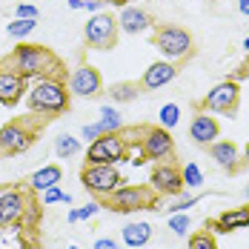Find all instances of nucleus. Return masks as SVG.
<instances>
[{
    "label": "nucleus",
    "mask_w": 249,
    "mask_h": 249,
    "mask_svg": "<svg viewBox=\"0 0 249 249\" xmlns=\"http://www.w3.org/2000/svg\"><path fill=\"white\" fill-rule=\"evenodd\" d=\"M244 195H247V198H249V186H247V189H244Z\"/></svg>",
    "instance_id": "obj_43"
},
{
    "label": "nucleus",
    "mask_w": 249,
    "mask_h": 249,
    "mask_svg": "<svg viewBox=\"0 0 249 249\" xmlns=\"http://www.w3.org/2000/svg\"><path fill=\"white\" fill-rule=\"evenodd\" d=\"M244 49H247V52H249V37H247V40H244Z\"/></svg>",
    "instance_id": "obj_42"
},
{
    "label": "nucleus",
    "mask_w": 249,
    "mask_h": 249,
    "mask_svg": "<svg viewBox=\"0 0 249 249\" xmlns=\"http://www.w3.org/2000/svg\"><path fill=\"white\" fill-rule=\"evenodd\" d=\"M178 121H180V106H178V103H166V106H160V126H163V129L178 126Z\"/></svg>",
    "instance_id": "obj_29"
},
{
    "label": "nucleus",
    "mask_w": 249,
    "mask_h": 249,
    "mask_svg": "<svg viewBox=\"0 0 249 249\" xmlns=\"http://www.w3.org/2000/svg\"><path fill=\"white\" fill-rule=\"evenodd\" d=\"M198 195H183V198H178L172 203V206H166V212H169V215H175V212H186V209H189V206H195V203H198Z\"/></svg>",
    "instance_id": "obj_31"
},
{
    "label": "nucleus",
    "mask_w": 249,
    "mask_h": 249,
    "mask_svg": "<svg viewBox=\"0 0 249 249\" xmlns=\"http://www.w3.org/2000/svg\"><path fill=\"white\" fill-rule=\"evenodd\" d=\"M23 92H29V80L9 60H3L0 63V106H18L23 100Z\"/></svg>",
    "instance_id": "obj_11"
},
{
    "label": "nucleus",
    "mask_w": 249,
    "mask_h": 249,
    "mask_svg": "<svg viewBox=\"0 0 249 249\" xmlns=\"http://www.w3.org/2000/svg\"><path fill=\"white\" fill-rule=\"evenodd\" d=\"M26 206H29V195L20 189H6L0 192V226H15L23 218Z\"/></svg>",
    "instance_id": "obj_14"
},
{
    "label": "nucleus",
    "mask_w": 249,
    "mask_h": 249,
    "mask_svg": "<svg viewBox=\"0 0 249 249\" xmlns=\"http://www.w3.org/2000/svg\"><path fill=\"white\" fill-rule=\"evenodd\" d=\"M209 155L226 172H238L241 169V155H238V146L232 141H215V143H209Z\"/></svg>",
    "instance_id": "obj_19"
},
{
    "label": "nucleus",
    "mask_w": 249,
    "mask_h": 249,
    "mask_svg": "<svg viewBox=\"0 0 249 249\" xmlns=\"http://www.w3.org/2000/svg\"><path fill=\"white\" fill-rule=\"evenodd\" d=\"M15 18H23V20H37L40 15H37V9H35L32 3H18V6H15Z\"/></svg>",
    "instance_id": "obj_32"
},
{
    "label": "nucleus",
    "mask_w": 249,
    "mask_h": 249,
    "mask_svg": "<svg viewBox=\"0 0 249 249\" xmlns=\"http://www.w3.org/2000/svg\"><path fill=\"white\" fill-rule=\"evenodd\" d=\"M66 86H69V95H77V98H98V95H103L100 72L95 66H89V63L77 66L75 72L66 77Z\"/></svg>",
    "instance_id": "obj_12"
},
{
    "label": "nucleus",
    "mask_w": 249,
    "mask_h": 249,
    "mask_svg": "<svg viewBox=\"0 0 249 249\" xmlns=\"http://www.w3.org/2000/svg\"><path fill=\"white\" fill-rule=\"evenodd\" d=\"M40 198H43V206H54V203H72V195H66V192L60 189V183H54V186H49L46 192H40Z\"/></svg>",
    "instance_id": "obj_27"
},
{
    "label": "nucleus",
    "mask_w": 249,
    "mask_h": 249,
    "mask_svg": "<svg viewBox=\"0 0 249 249\" xmlns=\"http://www.w3.org/2000/svg\"><path fill=\"white\" fill-rule=\"evenodd\" d=\"M118 29L126 35H141V32H149L152 29V18L149 12L138 9V6H124L121 18H118Z\"/></svg>",
    "instance_id": "obj_18"
},
{
    "label": "nucleus",
    "mask_w": 249,
    "mask_h": 249,
    "mask_svg": "<svg viewBox=\"0 0 249 249\" xmlns=\"http://www.w3.org/2000/svg\"><path fill=\"white\" fill-rule=\"evenodd\" d=\"M118 35H121L118 20H115L112 15H106V12L92 15L89 23L83 26V37H86V43H89L92 49H98V52L115 49V46H118Z\"/></svg>",
    "instance_id": "obj_6"
},
{
    "label": "nucleus",
    "mask_w": 249,
    "mask_h": 249,
    "mask_svg": "<svg viewBox=\"0 0 249 249\" xmlns=\"http://www.w3.org/2000/svg\"><path fill=\"white\" fill-rule=\"evenodd\" d=\"M126 152L129 143L121 132H109V135H100L98 141L89 143L86 149V163H112L118 166L121 160H126Z\"/></svg>",
    "instance_id": "obj_8"
},
{
    "label": "nucleus",
    "mask_w": 249,
    "mask_h": 249,
    "mask_svg": "<svg viewBox=\"0 0 249 249\" xmlns=\"http://www.w3.org/2000/svg\"><path fill=\"white\" fill-rule=\"evenodd\" d=\"M149 238H152V224H146V221H138V224H126L124 226V244L129 249L146 247Z\"/></svg>",
    "instance_id": "obj_21"
},
{
    "label": "nucleus",
    "mask_w": 249,
    "mask_h": 249,
    "mask_svg": "<svg viewBox=\"0 0 249 249\" xmlns=\"http://www.w3.org/2000/svg\"><path fill=\"white\" fill-rule=\"evenodd\" d=\"M92 249H121V247H118V241H112V238H98V241L92 244Z\"/></svg>",
    "instance_id": "obj_36"
},
{
    "label": "nucleus",
    "mask_w": 249,
    "mask_h": 249,
    "mask_svg": "<svg viewBox=\"0 0 249 249\" xmlns=\"http://www.w3.org/2000/svg\"><path fill=\"white\" fill-rule=\"evenodd\" d=\"M244 160L249 163V143H247V149H244Z\"/></svg>",
    "instance_id": "obj_41"
},
{
    "label": "nucleus",
    "mask_w": 249,
    "mask_h": 249,
    "mask_svg": "<svg viewBox=\"0 0 249 249\" xmlns=\"http://www.w3.org/2000/svg\"><path fill=\"white\" fill-rule=\"evenodd\" d=\"M238 100H241V86L238 80H221L218 86H212L206 92V98L200 100V109L206 112H218V115H235L238 112Z\"/></svg>",
    "instance_id": "obj_9"
},
{
    "label": "nucleus",
    "mask_w": 249,
    "mask_h": 249,
    "mask_svg": "<svg viewBox=\"0 0 249 249\" xmlns=\"http://www.w3.org/2000/svg\"><path fill=\"white\" fill-rule=\"evenodd\" d=\"M180 175H183V189H200V186L206 183V178H203V172H200V166L195 160H189V163L180 169Z\"/></svg>",
    "instance_id": "obj_25"
},
{
    "label": "nucleus",
    "mask_w": 249,
    "mask_h": 249,
    "mask_svg": "<svg viewBox=\"0 0 249 249\" xmlns=\"http://www.w3.org/2000/svg\"><path fill=\"white\" fill-rule=\"evenodd\" d=\"M98 129L103 132V135H109V132H121V129H124V118H121V112H118L115 106H103V109H100Z\"/></svg>",
    "instance_id": "obj_22"
},
{
    "label": "nucleus",
    "mask_w": 249,
    "mask_h": 249,
    "mask_svg": "<svg viewBox=\"0 0 249 249\" xmlns=\"http://www.w3.org/2000/svg\"><path fill=\"white\" fill-rule=\"evenodd\" d=\"M60 178H63V169L60 166H54V163H49V166H43V169H37V172L29 178V189L32 192H46L49 186H54V183H60Z\"/></svg>",
    "instance_id": "obj_20"
},
{
    "label": "nucleus",
    "mask_w": 249,
    "mask_h": 249,
    "mask_svg": "<svg viewBox=\"0 0 249 249\" xmlns=\"http://www.w3.org/2000/svg\"><path fill=\"white\" fill-rule=\"evenodd\" d=\"M155 203H158V195L149 186H124V183L106 198V206L112 212H121V215L141 212V209H158Z\"/></svg>",
    "instance_id": "obj_5"
},
{
    "label": "nucleus",
    "mask_w": 249,
    "mask_h": 249,
    "mask_svg": "<svg viewBox=\"0 0 249 249\" xmlns=\"http://www.w3.org/2000/svg\"><path fill=\"white\" fill-rule=\"evenodd\" d=\"M80 183H83V189L89 195L106 200L124 183V175L118 172V166H112V163H86L83 172H80Z\"/></svg>",
    "instance_id": "obj_3"
},
{
    "label": "nucleus",
    "mask_w": 249,
    "mask_h": 249,
    "mask_svg": "<svg viewBox=\"0 0 249 249\" xmlns=\"http://www.w3.org/2000/svg\"><path fill=\"white\" fill-rule=\"evenodd\" d=\"M100 135H103V132L98 129V124H86L83 129H80V138H83L86 143H92V141H98Z\"/></svg>",
    "instance_id": "obj_34"
},
{
    "label": "nucleus",
    "mask_w": 249,
    "mask_h": 249,
    "mask_svg": "<svg viewBox=\"0 0 249 249\" xmlns=\"http://www.w3.org/2000/svg\"><path fill=\"white\" fill-rule=\"evenodd\" d=\"M103 6H106L103 0H83V12H89V15H98Z\"/></svg>",
    "instance_id": "obj_35"
},
{
    "label": "nucleus",
    "mask_w": 249,
    "mask_h": 249,
    "mask_svg": "<svg viewBox=\"0 0 249 249\" xmlns=\"http://www.w3.org/2000/svg\"><path fill=\"white\" fill-rule=\"evenodd\" d=\"M175 77H178V66H175L172 60H158V63H152L149 69L143 72L141 86L143 89H160V86L172 83Z\"/></svg>",
    "instance_id": "obj_17"
},
{
    "label": "nucleus",
    "mask_w": 249,
    "mask_h": 249,
    "mask_svg": "<svg viewBox=\"0 0 249 249\" xmlns=\"http://www.w3.org/2000/svg\"><path fill=\"white\" fill-rule=\"evenodd\" d=\"M37 138V126H32V121H9L6 126H0V155H23L32 149Z\"/></svg>",
    "instance_id": "obj_7"
},
{
    "label": "nucleus",
    "mask_w": 249,
    "mask_h": 249,
    "mask_svg": "<svg viewBox=\"0 0 249 249\" xmlns=\"http://www.w3.org/2000/svg\"><path fill=\"white\" fill-rule=\"evenodd\" d=\"M54 155H57L60 160H69V158L80 155V141L72 138V135H57V138H54Z\"/></svg>",
    "instance_id": "obj_23"
},
{
    "label": "nucleus",
    "mask_w": 249,
    "mask_h": 249,
    "mask_svg": "<svg viewBox=\"0 0 249 249\" xmlns=\"http://www.w3.org/2000/svg\"><path fill=\"white\" fill-rule=\"evenodd\" d=\"M26 80H37V77H49V75H63L60 60L54 57V52L46 46H35V43H20L15 46V52L6 57Z\"/></svg>",
    "instance_id": "obj_2"
},
{
    "label": "nucleus",
    "mask_w": 249,
    "mask_h": 249,
    "mask_svg": "<svg viewBox=\"0 0 249 249\" xmlns=\"http://www.w3.org/2000/svg\"><path fill=\"white\" fill-rule=\"evenodd\" d=\"M249 226V206H235V209H226L221 212L212 224H209V232H221V235H229V232H238V229H247Z\"/></svg>",
    "instance_id": "obj_15"
},
{
    "label": "nucleus",
    "mask_w": 249,
    "mask_h": 249,
    "mask_svg": "<svg viewBox=\"0 0 249 249\" xmlns=\"http://www.w3.org/2000/svg\"><path fill=\"white\" fill-rule=\"evenodd\" d=\"M66 3H69V9H75V12L83 9V0H66Z\"/></svg>",
    "instance_id": "obj_38"
},
{
    "label": "nucleus",
    "mask_w": 249,
    "mask_h": 249,
    "mask_svg": "<svg viewBox=\"0 0 249 249\" xmlns=\"http://www.w3.org/2000/svg\"><path fill=\"white\" fill-rule=\"evenodd\" d=\"M238 12H241L244 18H249V0H238Z\"/></svg>",
    "instance_id": "obj_37"
},
{
    "label": "nucleus",
    "mask_w": 249,
    "mask_h": 249,
    "mask_svg": "<svg viewBox=\"0 0 249 249\" xmlns=\"http://www.w3.org/2000/svg\"><path fill=\"white\" fill-rule=\"evenodd\" d=\"M69 249H83V247H69Z\"/></svg>",
    "instance_id": "obj_44"
},
{
    "label": "nucleus",
    "mask_w": 249,
    "mask_h": 249,
    "mask_svg": "<svg viewBox=\"0 0 249 249\" xmlns=\"http://www.w3.org/2000/svg\"><path fill=\"white\" fill-rule=\"evenodd\" d=\"M218 135H221V126H218V121H215L212 115H203V112H200V115L192 118V124H189V138H192L198 146L215 143Z\"/></svg>",
    "instance_id": "obj_16"
},
{
    "label": "nucleus",
    "mask_w": 249,
    "mask_h": 249,
    "mask_svg": "<svg viewBox=\"0 0 249 249\" xmlns=\"http://www.w3.org/2000/svg\"><path fill=\"white\" fill-rule=\"evenodd\" d=\"M80 221V215H77V209H69V224H77Z\"/></svg>",
    "instance_id": "obj_39"
},
{
    "label": "nucleus",
    "mask_w": 249,
    "mask_h": 249,
    "mask_svg": "<svg viewBox=\"0 0 249 249\" xmlns=\"http://www.w3.org/2000/svg\"><path fill=\"white\" fill-rule=\"evenodd\" d=\"M186 249H218V241H215V235L206 229V232H195L192 238H189V247Z\"/></svg>",
    "instance_id": "obj_28"
},
{
    "label": "nucleus",
    "mask_w": 249,
    "mask_h": 249,
    "mask_svg": "<svg viewBox=\"0 0 249 249\" xmlns=\"http://www.w3.org/2000/svg\"><path fill=\"white\" fill-rule=\"evenodd\" d=\"M141 89H143V86L124 80V83H115V86L109 89V98L115 100V103H129V100H135L138 95H141Z\"/></svg>",
    "instance_id": "obj_24"
},
{
    "label": "nucleus",
    "mask_w": 249,
    "mask_h": 249,
    "mask_svg": "<svg viewBox=\"0 0 249 249\" xmlns=\"http://www.w3.org/2000/svg\"><path fill=\"white\" fill-rule=\"evenodd\" d=\"M149 183L155 195H180L183 192V175L175 163H158L149 175Z\"/></svg>",
    "instance_id": "obj_13"
},
{
    "label": "nucleus",
    "mask_w": 249,
    "mask_h": 249,
    "mask_svg": "<svg viewBox=\"0 0 249 249\" xmlns=\"http://www.w3.org/2000/svg\"><path fill=\"white\" fill-rule=\"evenodd\" d=\"M100 209H103V206H100L98 200H92V203L80 206V209H77V215H80V221H89V218H95V215H98Z\"/></svg>",
    "instance_id": "obj_33"
},
{
    "label": "nucleus",
    "mask_w": 249,
    "mask_h": 249,
    "mask_svg": "<svg viewBox=\"0 0 249 249\" xmlns=\"http://www.w3.org/2000/svg\"><path fill=\"white\" fill-rule=\"evenodd\" d=\"M141 149L146 155V160H169L175 155V141L169 135V129L163 126H143V135H141Z\"/></svg>",
    "instance_id": "obj_10"
},
{
    "label": "nucleus",
    "mask_w": 249,
    "mask_h": 249,
    "mask_svg": "<svg viewBox=\"0 0 249 249\" xmlns=\"http://www.w3.org/2000/svg\"><path fill=\"white\" fill-rule=\"evenodd\" d=\"M35 29H37V20H23V18H15L12 23L6 26V35H9V37H15V40H26Z\"/></svg>",
    "instance_id": "obj_26"
},
{
    "label": "nucleus",
    "mask_w": 249,
    "mask_h": 249,
    "mask_svg": "<svg viewBox=\"0 0 249 249\" xmlns=\"http://www.w3.org/2000/svg\"><path fill=\"white\" fill-rule=\"evenodd\" d=\"M26 103L32 112L37 115H63L69 109V86H66V77L63 75H49V77H37L35 86H29L26 92Z\"/></svg>",
    "instance_id": "obj_1"
},
{
    "label": "nucleus",
    "mask_w": 249,
    "mask_h": 249,
    "mask_svg": "<svg viewBox=\"0 0 249 249\" xmlns=\"http://www.w3.org/2000/svg\"><path fill=\"white\" fill-rule=\"evenodd\" d=\"M103 3H106V6L112 3V6H121V9H124V6H126V3H129V0H103Z\"/></svg>",
    "instance_id": "obj_40"
},
{
    "label": "nucleus",
    "mask_w": 249,
    "mask_h": 249,
    "mask_svg": "<svg viewBox=\"0 0 249 249\" xmlns=\"http://www.w3.org/2000/svg\"><path fill=\"white\" fill-rule=\"evenodd\" d=\"M155 49L166 60H186L195 52V40L183 26H158L155 32Z\"/></svg>",
    "instance_id": "obj_4"
},
{
    "label": "nucleus",
    "mask_w": 249,
    "mask_h": 249,
    "mask_svg": "<svg viewBox=\"0 0 249 249\" xmlns=\"http://www.w3.org/2000/svg\"><path fill=\"white\" fill-rule=\"evenodd\" d=\"M189 226H192V221H189L186 212H175V215H169V229H172L175 235H186Z\"/></svg>",
    "instance_id": "obj_30"
}]
</instances>
